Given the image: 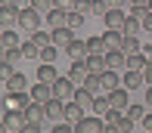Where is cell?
I'll list each match as a JSON object with an SVG mask.
<instances>
[{
  "instance_id": "6da1fadb",
  "label": "cell",
  "mask_w": 152,
  "mask_h": 133,
  "mask_svg": "<svg viewBox=\"0 0 152 133\" xmlns=\"http://www.w3.org/2000/svg\"><path fill=\"white\" fill-rule=\"evenodd\" d=\"M16 25L22 28V31H37L40 25H44V16H40L37 9H34V6H25V9H19V19H16Z\"/></svg>"
},
{
  "instance_id": "7a4b0ae2",
  "label": "cell",
  "mask_w": 152,
  "mask_h": 133,
  "mask_svg": "<svg viewBox=\"0 0 152 133\" xmlns=\"http://www.w3.org/2000/svg\"><path fill=\"white\" fill-rule=\"evenodd\" d=\"M106 130V118L99 115H84L81 121H75V133H102Z\"/></svg>"
},
{
  "instance_id": "3957f363",
  "label": "cell",
  "mask_w": 152,
  "mask_h": 133,
  "mask_svg": "<svg viewBox=\"0 0 152 133\" xmlns=\"http://www.w3.org/2000/svg\"><path fill=\"white\" fill-rule=\"evenodd\" d=\"M22 127H25V111L22 108H6L3 111V130L22 133Z\"/></svg>"
},
{
  "instance_id": "277c9868",
  "label": "cell",
  "mask_w": 152,
  "mask_h": 133,
  "mask_svg": "<svg viewBox=\"0 0 152 133\" xmlns=\"http://www.w3.org/2000/svg\"><path fill=\"white\" fill-rule=\"evenodd\" d=\"M44 118L47 121H65V102L56 99V96H50V99L44 102Z\"/></svg>"
},
{
  "instance_id": "5b68a950",
  "label": "cell",
  "mask_w": 152,
  "mask_h": 133,
  "mask_svg": "<svg viewBox=\"0 0 152 133\" xmlns=\"http://www.w3.org/2000/svg\"><path fill=\"white\" fill-rule=\"evenodd\" d=\"M121 87L127 90V93H134V90H143V87H146V81H143V71H130V68H124V74H121Z\"/></svg>"
},
{
  "instance_id": "8992f818",
  "label": "cell",
  "mask_w": 152,
  "mask_h": 133,
  "mask_svg": "<svg viewBox=\"0 0 152 133\" xmlns=\"http://www.w3.org/2000/svg\"><path fill=\"white\" fill-rule=\"evenodd\" d=\"M53 96H56V99H62V102L75 96V84H72V78H68V74L53 81Z\"/></svg>"
},
{
  "instance_id": "52a82bcc",
  "label": "cell",
  "mask_w": 152,
  "mask_h": 133,
  "mask_svg": "<svg viewBox=\"0 0 152 133\" xmlns=\"http://www.w3.org/2000/svg\"><path fill=\"white\" fill-rule=\"evenodd\" d=\"M106 102H109V108H118V111H124V108L130 105V102H127V90H124V87L109 90V93H106Z\"/></svg>"
},
{
  "instance_id": "ba28073f",
  "label": "cell",
  "mask_w": 152,
  "mask_h": 133,
  "mask_svg": "<svg viewBox=\"0 0 152 133\" xmlns=\"http://www.w3.org/2000/svg\"><path fill=\"white\" fill-rule=\"evenodd\" d=\"M31 102V93H25V90H12V93H6V108H28Z\"/></svg>"
},
{
  "instance_id": "9c48e42d",
  "label": "cell",
  "mask_w": 152,
  "mask_h": 133,
  "mask_svg": "<svg viewBox=\"0 0 152 133\" xmlns=\"http://www.w3.org/2000/svg\"><path fill=\"white\" fill-rule=\"evenodd\" d=\"M50 37H53V47H62V50H65V47L75 40V31H72L68 25H62V28H53Z\"/></svg>"
},
{
  "instance_id": "30bf717a",
  "label": "cell",
  "mask_w": 152,
  "mask_h": 133,
  "mask_svg": "<svg viewBox=\"0 0 152 133\" xmlns=\"http://www.w3.org/2000/svg\"><path fill=\"white\" fill-rule=\"evenodd\" d=\"M87 74H90V71H87V62H84V59H75L72 68H68V78H72V84H75V87H81V84L87 81Z\"/></svg>"
},
{
  "instance_id": "8fae6325",
  "label": "cell",
  "mask_w": 152,
  "mask_h": 133,
  "mask_svg": "<svg viewBox=\"0 0 152 133\" xmlns=\"http://www.w3.org/2000/svg\"><path fill=\"white\" fill-rule=\"evenodd\" d=\"M3 84H6V93H12V90H28V78H25L22 71H10L3 78Z\"/></svg>"
},
{
  "instance_id": "7c38bea8",
  "label": "cell",
  "mask_w": 152,
  "mask_h": 133,
  "mask_svg": "<svg viewBox=\"0 0 152 133\" xmlns=\"http://www.w3.org/2000/svg\"><path fill=\"white\" fill-rule=\"evenodd\" d=\"M124 65H127V56L121 50H106V68H112V71H124Z\"/></svg>"
},
{
  "instance_id": "4fadbf2b",
  "label": "cell",
  "mask_w": 152,
  "mask_h": 133,
  "mask_svg": "<svg viewBox=\"0 0 152 133\" xmlns=\"http://www.w3.org/2000/svg\"><path fill=\"white\" fill-rule=\"evenodd\" d=\"M28 93H31V99H34V102H40V105H44V102L53 96V84H44V81H37V84H34V87L28 90Z\"/></svg>"
},
{
  "instance_id": "5bb4252c",
  "label": "cell",
  "mask_w": 152,
  "mask_h": 133,
  "mask_svg": "<svg viewBox=\"0 0 152 133\" xmlns=\"http://www.w3.org/2000/svg\"><path fill=\"white\" fill-rule=\"evenodd\" d=\"M99 81H102V93H109V90L121 87V74L112 71V68H102V71H99Z\"/></svg>"
},
{
  "instance_id": "9a60e30c",
  "label": "cell",
  "mask_w": 152,
  "mask_h": 133,
  "mask_svg": "<svg viewBox=\"0 0 152 133\" xmlns=\"http://www.w3.org/2000/svg\"><path fill=\"white\" fill-rule=\"evenodd\" d=\"M72 99L78 102V105L84 108V111H93V99H96V96H93L87 87H75V96H72Z\"/></svg>"
},
{
  "instance_id": "2e32d148",
  "label": "cell",
  "mask_w": 152,
  "mask_h": 133,
  "mask_svg": "<svg viewBox=\"0 0 152 133\" xmlns=\"http://www.w3.org/2000/svg\"><path fill=\"white\" fill-rule=\"evenodd\" d=\"M19 9H22L19 3H0V22H3V25H16Z\"/></svg>"
},
{
  "instance_id": "e0dca14e",
  "label": "cell",
  "mask_w": 152,
  "mask_h": 133,
  "mask_svg": "<svg viewBox=\"0 0 152 133\" xmlns=\"http://www.w3.org/2000/svg\"><path fill=\"white\" fill-rule=\"evenodd\" d=\"M124 19H127V9H109L106 16H102V22H106V28H118L121 31Z\"/></svg>"
},
{
  "instance_id": "ac0fdd59",
  "label": "cell",
  "mask_w": 152,
  "mask_h": 133,
  "mask_svg": "<svg viewBox=\"0 0 152 133\" xmlns=\"http://www.w3.org/2000/svg\"><path fill=\"white\" fill-rule=\"evenodd\" d=\"M121 40H124V34L118 31V28H106V34H102L106 50H121Z\"/></svg>"
},
{
  "instance_id": "d6986e66",
  "label": "cell",
  "mask_w": 152,
  "mask_h": 133,
  "mask_svg": "<svg viewBox=\"0 0 152 133\" xmlns=\"http://www.w3.org/2000/svg\"><path fill=\"white\" fill-rule=\"evenodd\" d=\"M44 22L50 25V31H53V28H62V25H65V9H59V6H53L50 12H44Z\"/></svg>"
},
{
  "instance_id": "ffe728a7",
  "label": "cell",
  "mask_w": 152,
  "mask_h": 133,
  "mask_svg": "<svg viewBox=\"0 0 152 133\" xmlns=\"http://www.w3.org/2000/svg\"><path fill=\"white\" fill-rule=\"evenodd\" d=\"M25 121H28V124H40V121H47V118H44V105L31 99L28 108H25Z\"/></svg>"
},
{
  "instance_id": "44dd1931",
  "label": "cell",
  "mask_w": 152,
  "mask_h": 133,
  "mask_svg": "<svg viewBox=\"0 0 152 133\" xmlns=\"http://www.w3.org/2000/svg\"><path fill=\"white\" fill-rule=\"evenodd\" d=\"M59 74H56V62H40V68H37V81H44V84H53Z\"/></svg>"
},
{
  "instance_id": "7402d4cb",
  "label": "cell",
  "mask_w": 152,
  "mask_h": 133,
  "mask_svg": "<svg viewBox=\"0 0 152 133\" xmlns=\"http://www.w3.org/2000/svg\"><path fill=\"white\" fill-rule=\"evenodd\" d=\"M65 53H68V59H87V44H84V40H78V37H75L72 40V44H68L65 47Z\"/></svg>"
},
{
  "instance_id": "603a6c76",
  "label": "cell",
  "mask_w": 152,
  "mask_h": 133,
  "mask_svg": "<svg viewBox=\"0 0 152 133\" xmlns=\"http://www.w3.org/2000/svg\"><path fill=\"white\" fill-rule=\"evenodd\" d=\"M87 71H93V74H99L102 68H106V53H87Z\"/></svg>"
},
{
  "instance_id": "cb8c5ba5",
  "label": "cell",
  "mask_w": 152,
  "mask_h": 133,
  "mask_svg": "<svg viewBox=\"0 0 152 133\" xmlns=\"http://www.w3.org/2000/svg\"><path fill=\"white\" fill-rule=\"evenodd\" d=\"M84 115H87V111L81 108L75 99H65V121H72V124H75V121H81Z\"/></svg>"
},
{
  "instance_id": "d4e9b609",
  "label": "cell",
  "mask_w": 152,
  "mask_h": 133,
  "mask_svg": "<svg viewBox=\"0 0 152 133\" xmlns=\"http://www.w3.org/2000/svg\"><path fill=\"white\" fill-rule=\"evenodd\" d=\"M140 31H143L140 19H134V16H127V19H124V25H121V34H124V37H137Z\"/></svg>"
},
{
  "instance_id": "484cf974",
  "label": "cell",
  "mask_w": 152,
  "mask_h": 133,
  "mask_svg": "<svg viewBox=\"0 0 152 133\" xmlns=\"http://www.w3.org/2000/svg\"><path fill=\"white\" fill-rule=\"evenodd\" d=\"M22 59H25V56H22V47H6V50H3V62L10 68H16Z\"/></svg>"
},
{
  "instance_id": "4316f807",
  "label": "cell",
  "mask_w": 152,
  "mask_h": 133,
  "mask_svg": "<svg viewBox=\"0 0 152 133\" xmlns=\"http://www.w3.org/2000/svg\"><path fill=\"white\" fill-rule=\"evenodd\" d=\"M146 62H149V56L140 50V53H130V56H127V65H124V68H130V71H143Z\"/></svg>"
},
{
  "instance_id": "83f0119b",
  "label": "cell",
  "mask_w": 152,
  "mask_h": 133,
  "mask_svg": "<svg viewBox=\"0 0 152 133\" xmlns=\"http://www.w3.org/2000/svg\"><path fill=\"white\" fill-rule=\"evenodd\" d=\"M84 19H87V16H84V12H78V9H68V12H65V25L72 28V31H78V28L84 25Z\"/></svg>"
},
{
  "instance_id": "f1b7e54d",
  "label": "cell",
  "mask_w": 152,
  "mask_h": 133,
  "mask_svg": "<svg viewBox=\"0 0 152 133\" xmlns=\"http://www.w3.org/2000/svg\"><path fill=\"white\" fill-rule=\"evenodd\" d=\"M81 87H87V90H90L93 96H99V93H102V81H99V74H93V71L87 74V81L81 84Z\"/></svg>"
},
{
  "instance_id": "f546056e",
  "label": "cell",
  "mask_w": 152,
  "mask_h": 133,
  "mask_svg": "<svg viewBox=\"0 0 152 133\" xmlns=\"http://www.w3.org/2000/svg\"><path fill=\"white\" fill-rule=\"evenodd\" d=\"M19 47H22V56H25V59H37V56H40V47L34 44L31 37L25 40V44H19Z\"/></svg>"
},
{
  "instance_id": "4dcf8cb0",
  "label": "cell",
  "mask_w": 152,
  "mask_h": 133,
  "mask_svg": "<svg viewBox=\"0 0 152 133\" xmlns=\"http://www.w3.org/2000/svg\"><path fill=\"white\" fill-rule=\"evenodd\" d=\"M140 50H143V47H140V40H137V37H124V40H121V53H124V56L140 53Z\"/></svg>"
},
{
  "instance_id": "1f68e13d",
  "label": "cell",
  "mask_w": 152,
  "mask_h": 133,
  "mask_svg": "<svg viewBox=\"0 0 152 133\" xmlns=\"http://www.w3.org/2000/svg\"><path fill=\"white\" fill-rule=\"evenodd\" d=\"M124 115L137 124V121H143V118H146V105H127V108H124Z\"/></svg>"
},
{
  "instance_id": "d6a6232c",
  "label": "cell",
  "mask_w": 152,
  "mask_h": 133,
  "mask_svg": "<svg viewBox=\"0 0 152 133\" xmlns=\"http://www.w3.org/2000/svg\"><path fill=\"white\" fill-rule=\"evenodd\" d=\"M28 37H31V40H34L37 47H50V44H53V37H50L47 31H40V28H37V31H31Z\"/></svg>"
},
{
  "instance_id": "836d02e7",
  "label": "cell",
  "mask_w": 152,
  "mask_h": 133,
  "mask_svg": "<svg viewBox=\"0 0 152 133\" xmlns=\"http://www.w3.org/2000/svg\"><path fill=\"white\" fill-rule=\"evenodd\" d=\"M0 44H3V50H6V47H19L22 40H19V34H16V31H10V28H6L3 37H0Z\"/></svg>"
},
{
  "instance_id": "e575fe53",
  "label": "cell",
  "mask_w": 152,
  "mask_h": 133,
  "mask_svg": "<svg viewBox=\"0 0 152 133\" xmlns=\"http://www.w3.org/2000/svg\"><path fill=\"white\" fill-rule=\"evenodd\" d=\"M56 56H59V50H56V47H40V56H37V59L40 62H56Z\"/></svg>"
},
{
  "instance_id": "d590c367",
  "label": "cell",
  "mask_w": 152,
  "mask_h": 133,
  "mask_svg": "<svg viewBox=\"0 0 152 133\" xmlns=\"http://www.w3.org/2000/svg\"><path fill=\"white\" fill-rule=\"evenodd\" d=\"M84 44H87V53H106L102 37H90V40H84Z\"/></svg>"
},
{
  "instance_id": "8d00e7d4",
  "label": "cell",
  "mask_w": 152,
  "mask_h": 133,
  "mask_svg": "<svg viewBox=\"0 0 152 133\" xmlns=\"http://www.w3.org/2000/svg\"><path fill=\"white\" fill-rule=\"evenodd\" d=\"M28 6H34V9L44 16V12H50V9H53V0H28Z\"/></svg>"
},
{
  "instance_id": "74e56055",
  "label": "cell",
  "mask_w": 152,
  "mask_h": 133,
  "mask_svg": "<svg viewBox=\"0 0 152 133\" xmlns=\"http://www.w3.org/2000/svg\"><path fill=\"white\" fill-rule=\"evenodd\" d=\"M149 12V6H134V3H127V16H134V19H143Z\"/></svg>"
},
{
  "instance_id": "f35d334b",
  "label": "cell",
  "mask_w": 152,
  "mask_h": 133,
  "mask_svg": "<svg viewBox=\"0 0 152 133\" xmlns=\"http://www.w3.org/2000/svg\"><path fill=\"white\" fill-rule=\"evenodd\" d=\"M90 12H93V16H106V12H109V6H106V0H93V6H90Z\"/></svg>"
},
{
  "instance_id": "ab89813d",
  "label": "cell",
  "mask_w": 152,
  "mask_h": 133,
  "mask_svg": "<svg viewBox=\"0 0 152 133\" xmlns=\"http://www.w3.org/2000/svg\"><path fill=\"white\" fill-rule=\"evenodd\" d=\"M90 6H93V0H75V9L84 12V16H90Z\"/></svg>"
},
{
  "instance_id": "60d3db41",
  "label": "cell",
  "mask_w": 152,
  "mask_h": 133,
  "mask_svg": "<svg viewBox=\"0 0 152 133\" xmlns=\"http://www.w3.org/2000/svg\"><path fill=\"white\" fill-rule=\"evenodd\" d=\"M140 25H143V31H146V34H149V37H152V9H149V12H146V16H143V19H140Z\"/></svg>"
},
{
  "instance_id": "b9f144b4",
  "label": "cell",
  "mask_w": 152,
  "mask_h": 133,
  "mask_svg": "<svg viewBox=\"0 0 152 133\" xmlns=\"http://www.w3.org/2000/svg\"><path fill=\"white\" fill-rule=\"evenodd\" d=\"M143 81H146V87L152 84V59L146 62V65H143Z\"/></svg>"
},
{
  "instance_id": "7bdbcfd3",
  "label": "cell",
  "mask_w": 152,
  "mask_h": 133,
  "mask_svg": "<svg viewBox=\"0 0 152 133\" xmlns=\"http://www.w3.org/2000/svg\"><path fill=\"white\" fill-rule=\"evenodd\" d=\"M127 3H130V0H106V6H109V9H124Z\"/></svg>"
},
{
  "instance_id": "ee69618b",
  "label": "cell",
  "mask_w": 152,
  "mask_h": 133,
  "mask_svg": "<svg viewBox=\"0 0 152 133\" xmlns=\"http://www.w3.org/2000/svg\"><path fill=\"white\" fill-rule=\"evenodd\" d=\"M53 6H59V9H75V0H53Z\"/></svg>"
},
{
  "instance_id": "f6af8a7d",
  "label": "cell",
  "mask_w": 152,
  "mask_h": 133,
  "mask_svg": "<svg viewBox=\"0 0 152 133\" xmlns=\"http://www.w3.org/2000/svg\"><path fill=\"white\" fill-rule=\"evenodd\" d=\"M140 124H143V130H149V133H152V115H146Z\"/></svg>"
},
{
  "instance_id": "bcb514c9",
  "label": "cell",
  "mask_w": 152,
  "mask_h": 133,
  "mask_svg": "<svg viewBox=\"0 0 152 133\" xmlns=\"http://www.w3.org/2000/svg\"><path fill=\"white\" fill-rule=\"evenodd\" d=\"M146 108L152 111V84H149V87H146Z\"/></svg>"
},
{
  "instance_id": "7dc6e473",
  "label": "cell",
  "mask_w": 152,
  "mask_h": 133,
  "mask_svg": "<svg viewBox=\"0 0 152 133\" xmlns=\"http://www.w3.org/2000/svg\"><path fill=\"white\" fill-rule=\"evenodd\" d=\"M134 6H149V0H130Z\"/></svg>"
},
{
  "instance_id": "c3c4849f",
  "label": "cell",
  "mask_w": 152,
  "mask_h": 133,
  "mask_svg": "<svg viewBox=\"0 0 152 133\" xmlns=\"http://www.w3.org/2000/svg\"><path fill=\"white\" fill-rule=\"evenodd\" d=\"M143 53H146L149 59H152V44H146V47H143Z\"/></svg>"
},
{
  "instance_id": "681fc988",
  "label": "cell",
  "mask_w": 152,
  "mask_h": 133,
  "mask_svg": "<svg viewBox=\"0 0 152 133\" xmlns=\"http://www.w3.org/2000/svg\"><path fill=\"white\" fill-rule=\"evenodd\" d=\"M3 3H19V0H3Z\"/></svg>"
},
{
  "instance_id": "f907efd6",
  "label": "cell",
  "mask_w": 152,
  "mask_h": 133,
  "mask_svg": "<svg viewBox=\"0 0 152 133\" xmlns=\"http://www.w3.org/2000/svg\"><path fill=\"white\" fill-rule=\"evenodd\" d=\"M149 9H152V0H149Z\"/></svg>"
}]
</instances>
